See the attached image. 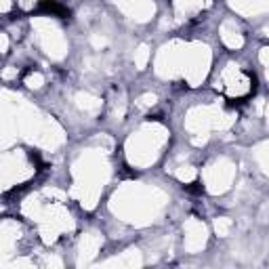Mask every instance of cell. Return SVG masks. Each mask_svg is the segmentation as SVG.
I'll list each match as a JSON object with an SVG mask.
<instances>
[{"label":"cell","instance_id":"obj_1","mask_svg":"<svg viewBox=\"0 0 269 269\" xmlns=\"http://www.w3.org/2000/svg\"><path fill=\"white\" fill-rule=\"evenodd\" d=\"M232 70H225L223 74H221V80H223V88L229 93V95H244V93H248V88H251V80H248V76H244L240 70H238V65L234 68V65H229Z\"/></svg>","mask_w":269,"mask_h":269}]
</instances>
